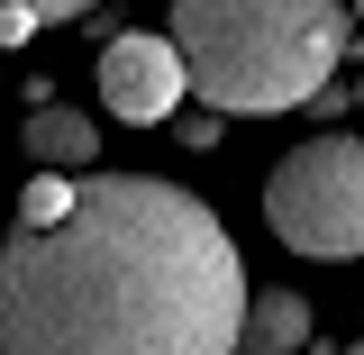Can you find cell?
Instances as JSON below:
<instances>
[{"label":"cell","instance_id":"52a82bcc","mask_svg":"<svg viewBox=\"0 0 364 355\" xmlns=\"http://www.w3.org/2000/svg\"><path fill=\"white\" fill-rule=\"evenodd\" d=\"M91 18V0H0V46H28L37 28H73Z\"/></svg>","mask_w":364,"mask_h":355},{"label":"cell","instance_id":"7a4b0ae2","mask_svg":"<svg viewBox=\"0 0 364 355\" xmlns=\"http://www.w3.org/2000/svg\"><path fill=\"white\" fill-rule=\"evenodd\" d=\"M173 37L191 64V100L219 119L310 110L355 55V0H173Z\"/></svg>","mask_w":364,"mask_h":355},{"label":"cell","instance_id":"30bf717a","mask_svg":"<svg viewBox=\"0 0 364 355\" xmlns=\"http://www.w3.org/2000/svg\"><path fill=\"white\" fill-rule=\"evenodd\" d=\"M355 18H364V0H355Z\"/></svg>","mask_w":364,"mask_h":355},{"label":"cell","instance_id":"6da1fadb","mask_svg":"<svg viewBox=\"0 0 364 355\" xmlns=\"http://www.w3.org/2000/svg\"><path fill=\"white\" fill-rule=\"evenodd\" d=\"M255 282L200 191L82 174L64 219L0 246V355H228Z\"/></svg>","mask_w":364,"mask_h":355},{"label":"cell","instance_id":"3957f363","mask_svg":"<svg viewBox=\"0 0 364 355\" xmlns=\"http://www.w3.org/2000/svg\"><path fill=\"white\" fill-rule=\"evenodd\" d=\"M264 219L291 255L318 265H355L364 255V137L318 128L310 146H291L264 174Z\"/></svg>","mask_w":364,"mask_h":355},{"label":"cell","instance_id":"5b68a950","mask_svg":"<svg viewBox=\"0 0 364 355\" xmlns=\"http://www.w3.org/2000/svg\"><path fill=\"white\" fill-rule=\"evenodd\" d=\"M28 155L37 164H64V174H91L100 164V128H91L82 110H64V100H28Z\"/></svg>","mask_w":364,"mask_h":355},{"label":"cell","instance_id":"ba28073f","mask_svg":"<svg viewBox=\"0 0 364 355\" xmlns=\"http://www.w3.org/2000/svg\"><path fill=\"white\" fill-rule=\"evenodd\" d=\"M73 191H82V182H64V164H46V174H28L18 219H64V210H73Z\"/></svg>","mask_w":364,"mask_h":355},{"label":"cell","instance_id":"277c9868","mask_svg":"<svg viewBox=\"0 0 364 355\" xmlns=\"http://www.w3.org/2000/svg\"><path fill=\"white\" fill-rule=\"evenodd\" d=\"M91 83H100V100H109V119H119V128H164V119L182 110V91H191V64H182V37L128 28V37L100 46Z\"/></svg>","mask_w":364,"mask_h":355},{"label":"cell","instance_id":"8992f818","mask_svg":"<svg viewBox=\"0 0 364 355\" xmlns=\"http://www.w3.org/2000/svg\"><path fill=\"white\" fill-rule=\"evenodd\" d=\"M246 346H255V355L310 346V301H301V292H273V282H255V301H246Z\"/></svg>","mask_w":364,"mask_h":355},{"label":"cell","instance_id":"9c48e42d","mask_svg":"<svg viewBox=\"0 0 364 355\" xmlns=\"http://www.w3.org/2000/svg\"><path fill=\"white\" fill-rule=\"evenodd\" d=\"M182 146H191V155H210V146H219V110H210V100L182 119Z\"/></svg>","mask_w":364,"mask_h":355}]
</instances>
